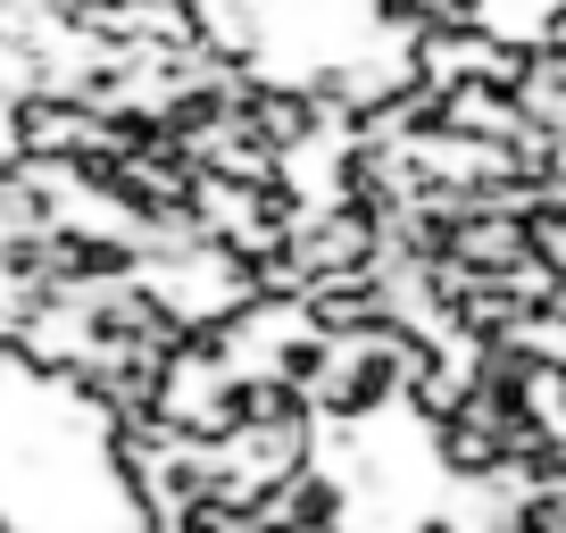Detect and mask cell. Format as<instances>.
Wrapping results in <instances>:
<instances>
[{
    "instance_id": "cell-1",
    "label": "cell",
    "mask_w": 566,
    "mask_h": 533,
    "mask_svg": "<svg viewBox=\"0 0 566 533\" xmlns=\"http://www.w3.org/2000/svg\"><path fill=\"white\" fill-rule=\"evenodd\" d=\"M292 259L308 266V284L384 266V217L358 209V200H308V209L292 217Z\"/></svg>"
}]
</instances>
